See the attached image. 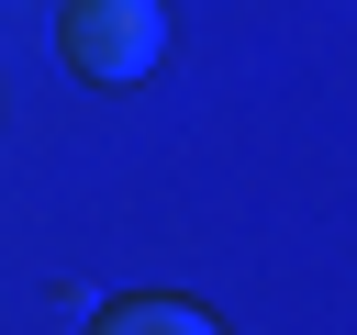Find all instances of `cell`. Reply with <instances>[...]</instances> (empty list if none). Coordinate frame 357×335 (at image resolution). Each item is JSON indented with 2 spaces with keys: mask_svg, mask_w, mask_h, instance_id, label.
Listing matches in <instances>:
<instances>
[{
  "mask_svg": "<svg viewBox=\"0 0 357 335\" xmlns=\"http://www.w3.org/2000/svg\"><path fill=\"white\" fill-rule=\"evenodd\" d=\"M56 45L78 78H145L167 56V0H67Z\"/></svg>",
  "mask_w": 357,
  "mask_h": 335,
  "instance_id": "obj_1",
  "label": "cell"
},
{
  "mask_svg": "<svg viewBox=\"0 0 357 335\" xmlns=\"http://www.w3.org/2000/svg\"><path fill=\"white\" fill-rule=\"evenodd\" d=\"M89 335H223V324H212L201 302H167V290H145V302H112Z\"/></svg>",
  "mask_w": 357,
  "mask_h": 335,
  "instance_id": "obj_2",
  "label": "cell"
}]
</instances>
